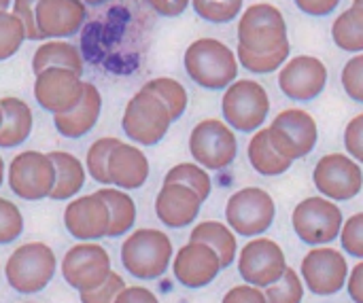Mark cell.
<instances>
[{"mask_svg":"<svg viewBox=\"0 0 363 303\" xmlns=\"http://www.w3.org/2000/svg\"><path fill=\"white\" fill-rule=\"evenodd\" d=\"M187 76L202 89H228L238 76V55L219 38L194 40L183 57Z\"/></svg>","mask_w":363,"mask_h":303,"instance_id":"cell-1","label":"cell"},{"mask_svg":"<svg viewBox=\"0 0 363 303\" xmlns=\"http://www.w3.org/2000/svg\"><path fill=\"white\" fill-rule=\"evenodd\" d=\"M172 242L164 231L136 229L121 244V263L138 280H155L164 276L172 261Z\"/></svg>","mask_w":363,"mask_h":303,"instance_id":"cell-2","label":"cell"},{"mask_svg":"<svg viewBox=\"0 0 363 303\" xmlns=\"http://www.w3.org/2000/svg\"><path fill=\"white\" fill-rule=\"evenodd\" d=\"M55 253L45 242H28L13 251L6 259L4 276L13 291L21 295L38 293L55 276Z\"/></svg>","mask_w":363,"mask_h":303,"instance_id":"cell-3","label":"cell"},{"mask_svg":"<svg viewBox=\"0 0 363 303\" xmlns=\"http://www.w3.org/2000/svg\"><path fill=\"white\" fill-rule=\"evenodd\" d=\"M289 42L287 21L274 4L257 2L238 19V45L253 53H272Z\"/></svg>","mask_w":363,"mask_h":303,"instance_id":"cell-4","label":"cell"},{"mask_svg":"<svg viewBox=\"0 0 363 303\" xmlns=\"http://www.w3.org/2000/svg\"><path fill=\"white\" fill-rule=\"evenodd\" d=\"M172 123L174 121L168 106L147 89H140L130 98L121 119L125 136L143 147L157 144L168 134Z\"/></svg>","mask_w":363,"mask_h":303,"instance_id":"cell-5","label":"cell"},{"mask_svg":"<svg viewBox=\"0 0 363 303\" xmlns=\"http://www.w3.org/2000/svg\"><path fill=\"white\" fill-rule=\"evenodd\" d=\"M221 113L230 127L251 134L262 130L270 113V98L264 85L251 79L234 81L221 100Z\"/></svg>","mask_w":363,"mask_h":303,"instance_id":"cell-6","label":"cell"},{"mask_svg":"<svg viewBox=\"0 0 363 303\" xmlns=\"http://www.w3.org/2000/svg\"><path fill=\"white\" fill-rule=\"evenodd\" d=\"M277 217L272 195L259 187H245L236 191L225 204V221L234 234L255 238L268 231Z\"/></svg>","mask_w":363,"mask_h":303,"instance_id":"cell-7","label":"cell"},{"mask_svg":"<svg viewBox=\"0 0 363 303\" xmlns=\"http://www.w3.org/2000/svg\"><path fill=\"white\" fill-rule=\"evenodd\" d=\"M270 144L289 161L306 157L319 140V127L311 113L302 108H287L279 113L268 127Z\"/></svg>","mask_w":363,"mask_h":303,"instance_id":"cell-8","label":"cell"},{"mask_svg":"<svg viewBox=\"0 0 363 303\" xmlns=\"http://www.w3.org/2000/svg\"><path fill=\"white\" fill-rule=\"evenodd\" d=\"M296 236L308 246H323L340 238L345 219L342 210L328 198H306L291 215Z\"/></svg>","mask_w":363,"mask_h":303,"instance_id":"cell-9","label":"cell"},{"mask_svg":"<svg viewBox=\"0 0 363 303\" xmlns=\"http://www.w3.org/2000/svg\"><path fill=\"white\" fill-rule=\"evenodd\" d=\"M9 187L26 202H40L55 187V164L49 153L23 151L9 166Z\"/></svg>","mask_w":363,"mask_h":303,"instance_id":"cell-10","label":"cell"},{"mask_svg":"<svg viewBox=\"0 0 363 303\" xmlns=\"http://www.w3.org/2000/svg\"><path fill=\"white\" fill-rule=\"evenodd\" d=\"M189 153L202 168L219 172L236 159L238 140L225 121L204 119L191 130Z\"/></svg>","mask_w":363,"mask_h":303,"instance_id":"cell-11","label":"cell"},{"mask_svg":"<svg viewBox=\"0 0 363 303\" xmlns=\"http://www.w3.org/2000/svg\"><path fill=\"white\" fill-rule=\"evenodd\" d=\"M313 181L323 198L332 202H349L362 193L363 170L351 155L330 153L317 161Z\"/></svg>","mask_w":363,"mask_h":303,"instance_id":"cell-12","label":"cell"},{"mask_svg":"<svg viewBox=\"0 0 363 303\" xmlns=\"http://www.w3.org/2000/svg\"><path fill=\"white\" fill-rule=\"evenodd\" d=\"M111 272V257L96 242H81L62 259V276L79 293L102 287Z\"/></svg>","mask_w":363,"mask_h":303,"instance_id":"cell-13","label":"cell"},{"mask_svg":"<svg viewBox=\"0 0 363 303\" xmlns=\"http://www.w3.org/2000/svg\"><path fill=\"white\" fill-rule=\"evenodd\" d=\"M287 268L283 248L268 238H253L238 255V272L242 280L257 289H268L279 282Z\"/></svg>","mask_w":363,"mask_h":303,"instance_id":"cell-14","label":"cell"},{"mask_svg":"<svg viewBox=\"0 0 363 303\" xmlns=\"http://www.w3.org/2000/svg\"><path fill=\"white\" fill-rule=\"evenodd\" d=\"M300 274H302L304 285L311 289V293L319 297H330L345 289L351 272L340 251L317 246L302 259Z\"/></svg>","mask_w":363,"mask_h":303,"instance_id":"cell-15","label":"cell"},{"mask_svg":"<svg viewBox=\"0 0 363 303\" xmlns=\"http://www.w3.org/2000/svg\"><path fill=\"white\" fill-rule=\"evenodd\" d=\"M85 93V83L81 74L66 68H47L36 74L34 98L40 108L51 115H64L79 106Z\"/></svg>","mask_w":363,"mask_h":303,"instance_id":"cell-16","label":"cell"},{"mask_svg":"<svg viewBox=\"0 0 363 303\" xmlns=\"http://www.w3.org/2000/svg\"><path fill=\"white\" fill-rule=\"evenodd\" d=\"M325 85L328 68L315 55H296L287 59L279 72V87L294 102H311L319 98Z\"/></svg>","mask_w":363,"mask_h":303,"instance_id":"cell-17","label":"cell"},{"mask_svg":"<svg viewBox=\"0 0 363 303\" xmlns=\"http://www.w3.org/2000/svg\"><path fill=\"white\" fill-rule=\"evenodd\" d=\"M64 227L79 242H96L100 238H108L111 210L98 193L77 198L64 210Z\"/></svg>","mask_w":363,"mask_h":303,"instance_id":"cell-18","label":"cell"},{"mask_svg":"<svg viewBox=\"0 0 363 303\" xmlns=\"http://www.w3.org/2000/svg\"><path fill=\"white\" fill-rule=\"evenodd\" d=\"M221 270H223V265H221L217 251L204 242L189 240L174 255L172 272H174V278L179 280V285H183L185 289L208 287L219 276Z\"/></svg>","mask_w":363,"mask_h":303,"instance_id":"cell-19","label":"cell"},{"mask_svg":"<svg viewBox=\"0 0 363 303\" xmlns=\"http://www.w3.org/2000/svg\"><path fill=\"white\" fill-rule=\"evenodd\" d=\"M87 8L83 0H38L36 23L43 38H68L85 23Z\"/></svg>","mask_w":363,"mask_h":303,"instance_id":"cell-20","label":"cell"},{"mask_svg":"<svg viewBox=\"0 0 363 303\" xmlns=\"http://www.w3.org/2000/svg\"><path fill=\"white\" fill-rule=\"evenodd\" d=\"M202 208V198L179 183H164L155 198L157 219L172 229H183L196 221Z\"/></svg>","mask_w":363,"mask_h":303,"instance_id":"cell-21","label":"cell"},{"mask_svg":"<svg viewBox=\"0 0 363 303\" xmlns=\"http://www.w3.org/2000/svg\"><path fill=\"white\" fill-rule=\"evenodd\" d=\"M108 174H111L113 187L117 189H123V191L140 189L149 178V159L138 147L121 142L111 153Z\"/></svg>","mask_w":363,"mask_h":303,"instance_id":"cell-22","label":"cell"},{"mask_svg":"<svg viewBox=\"0 0 363 303\" xmlns=\"http://www.w3.org/2000/svg\"><path fill=\"white\" fill-rule=\"evenodd\" d=\"M102 110V96L94 83H85L83 100L77 108L64 115H53V125L64 138H81L94 130L100 119Z\"/></svg>","mask_w":363,"mask_h":303,"instance_id":"cell-23","label":"cell"},{"mask_svg":"<svg viewBox=\"0 0 363 303\" xmlns=\"http://www.w3.org/2000/svg\"><path fill=\"white\" fill-rule=\"evenodd\" d=\"M2 127H0V149H13L28 140L32 132V110L19 98H2Z\"/></svg>","mask_w":363,"mask_h":303,"instance_id":"cell-24","label":"cell"},{"mask_svg":"<svg viewBox=\"0 0 363 303\" xmlns=\"http://www.w3.org/2000/svg\"><path fill=\"white\" fill-rule=\"evenodd\" d=\"M49 157L55 164V187L49 198L55 202L74 198L85 185L87 168H83V164L72 153H66V151H51Z\"/></svg>","mask_w":363,"mask_h":303,"instance_id":"cell-25","label":"cell"},{"mask_svg":"<svg viewBox=\"0 0 363 303\" xmlns=\"http://www.w3.org/2000/svg\"><path fill=\"white\" fill-rule=\"evenodd\" d=\"M47 68H66L77 74L83 72V57L79 49L66 40H47L43 42L32 57L34 74H40Z\"/></svg>","mask_w":363,"mask_h":303,"instance_id":"cell-26","label":"cell"},{"mask_svg":"<svg viewBox=\"0 0 363 303\" xmlns=\"http://www.w3.org/2000/svg\"><path fill=\"white\" fill-rule=\"evenodd\" d=\"M189 240L204 242V244L213 246L217 251L223 268H230L234 263V259L238 257V244H236V236H234L232 227L223 225L219 221H204V223L196 225L191 229Z\"/></svg>","mask_w":363,"mask_h":303,"instance_id":"cell-27","label":"cell"},{"mask_svg":"<svg viewBox=\"0 0 363 303\" xmlns=\"http://www.w3.org/2000/svg\"><path fill=\"white\" fill-rule=\"evenodd\" d=\"M247 155H249V161H251L253 170L257 174H262V176H279V174H285L291 168V164H294V161L285 159L283 155H279L274 151V147L270 144L268 130H257L251 136Z\"/></svg>","mask_w":363,"mask_h":303,"instance_id":"cell-28","label":"cell"},{"mask_svg":"<svg viewBox=\"0 0 363 303\" xmlns=\"http://www.w3.org/2000/svg\"><path fill=\"white\" fill-rule=\"evenodd\" d=\"M96 193L106 202V206L111 210L108 238L125 236L136 223V204H134V200L123 189H117V187H102Z\"/></svg>","mask_w":363,"mask_h":303,"instance_id":"cell-29","label":"cell"},{"mask_svg":"<svg viewBox=\"0 0 363 303\" xmlns=\"http://www.w3.org/2000/svg\"><path fill=\"white\" fill-rule=\"evenodd\" d=\"M332 38L336 47L347 53L363 51V6H349L332 23Z\"/></svg>","mask_w":363,"mask_h":303,"instance_id":"cell-30","label":"cell"},{"mask_svg":"<svg viewBox=\"0 0 363 303\" xmlns=\"http://www.w3.org/2000/svg\"><path fill=\"white\" fill-rule=\"evenodd\" d=\"M143 89L155 93L170 110V117L172 121H179L185 110H187V91L185 87L177 81V79H170V76H157V79H151L143 85Z\"/></svg>","mask_w":363,"mask_h":303,"instance_id":"cell-31","label":"cell"},{"mask_svg":"<svg viewBox=\"0 0 363 303\" xmlns=\"http://www.w3.org/2000/svg\"><path fill=\"white\" fill-rule=\"evenodd\" d=\"M164 183L185 185V187L194 189L202 198V202H206L211 191H213V181H211L206 168H202L200 164H177V166H172L166 172Z\"/></svg>","mask_w":363,"mask_h":303,"instance_id":"cell-32","label":"cell"},{"mask_svg":"<svg viewBox=\"0 0 363 303\" xmlns=\"http://www.w3.org/2000/svg\"><path fill=\"white\" fill-rule=\"evenodd\" d=\"M121 144L119 138H113V136H106V138H100L96 140L89 151H87V157H85V168L89 172V176L104 185V187H111V174H108V159H111V153Z\"/></svg>","mask_w":363,"mask_h":303,"instance_id":"cell-33","label":"cell"},{"mask_svg":"<svg viewBox=\"0 0 363 303\" xmlns=\"http://www.w3.org/2000/svg\"><path fill=\"white\" fill-rule=\"evenodd\" d=\"M289 51H291L289 42L281 49L272 51V53H253V51H247L245 47L238 45L236 55H238V64L245 70H249L253 74H270V72L285 66V62L289 59Z\"/></svg>","mask_w":363,"mask_h":303,"instance_id":"cell-34","label":"cell"},{"mask_svg":"<svg viewBox=\"0 0 363 303\" xmlns=\"http://www.w3.org/2000/svg\"><path fill=\"white\" fill-rule=\"evenodd\" d=\"M26 28L15 13L0 11V62L13 57L26 40Z\"/></svg>","mask_w":363,"mask_h":303,"instance_id":"cell-35","label":"cell"},{"mask_svg":"<svg viewBox=\"0 0 363 303\" xmlns=\"http://www.w3.org/2000/svg\"><path fill=\"white\" fill-rule=\"evenodd\" d=\"M264 293H266V302L268 303H302V299H304V280L294 268H287L283 278L279 282L270 285Z\"/></svg>","mask_w":363,"mask_h":303,"instance_id":"cell-36","label":"cell"},{"mask_svg":"<svg viewBox=\"0 0 363 303\" xmlns=\"http://www.w3.org/2000/svg\"><path fill=\"white\" fill-rule=\"evenodd\" d=\"M245 0H191L194 11L198 17L211 23H228L240 17Z\"/></svg>","mask_w":363,"mask_h":303,"instance_id":"cell-37","label":"cell"},{"mask_svg":"<svg viewBox=\"0 0 363 303\" xmlns=\"http://www.w3.org/2000/svg\"><path fill=\"white\" fill-rule=\"evenodd\" d=\"M21 231H23L21 210L6 198H0V246L17 240Z\"/></svg>","mask_w":363,"mask_h":303,"instance_id":"cell-38","label":"cell"},{"mask_svg":"<svg viewBox=\"0 0 363 303\" xmlns=\"http://www.w3.org/2000/svg\"><path fill=\"white\" fill-rule=\"evenodd\" d=\"M342 87L347 91V96L353 102L363 104V53H357L355 57H351L340 74Z\"/></svg>","mask_w":363,"mask_h":303,"instance_id":"cell-39","label":"cell"},{"mask_svg":"<svg viewBox=\"0 0 363 303\" xmlns=\"http://www.w3.org/2000/svg\"><path fill=\"white\" fill-rule=\"evenodd\" d=\"M340 244L347 255L363 259V212H357L345 221L340 231Z\"/></svg>","mask_w":363,"mask_h":303,"instance_id":"cell-40","label":"cell"},{"mask_svg":"<svg viewBox=\"0 0 363 303\" xmlns=\"http://www.w3.org/2000/svg\"><path fill=\"white\" fill-rule=\"evenodd\" d=\"M123 289H125L123 278L117 272H111V276L106 278V282L102 287H98L94 291L79 293V299L81 303H115Z\"/></svg>","mask_w":363,"mask_h":303,"instance_id":"cell-41","label":"cell"},{"mask_svg":"<svg viewBox=\"0 0 363 303\" xmlns=\"http://www.w3.org/2000/svg\"><path fill=\"white\" fill-rule=\"evenodd\" d=\"M36 6L38 0H13V13L21 19L26 28V36L30 40H43V34L36 23Z\"/></svg>","mask_w":363,"mask_h":303,"instance_id":"cell-42","label":"cell"},{"mask_svg":"<svg viewBox=\"0 0 363 303\" xmlns=\"http://www.w3.org/2000/svg\"><path fill=\"white\" fill-rule=\"evenodd\" d=\"M345 149L355 161L363 164V113L349 121L345 130Z\"/></svg>","mask_w":363,"mask_h":303,"instance_id":"cell-43","label":"cell"},{"mask_svg":"<svg viewBox=\"0 0 363 303\" xmlns=\"http://www.w3.org/2000/svg\"><path fill=\"white\" fill-rule=\"evenodd\" d=\"M221 303H268L266 302V293L253 285H240L234 287L225 293Z\"/></svg>","mask_w":363,"mask_h":303,"instance_id":"cell-44","label":"cell"},{"mask_svg":"<svg viewBox=\"0 0 363 303\" xmlns=\"http://www.w3.org/2000/svg\"><path fill=\"white\" fill-rule=\"evenodd\" d=\"M296 6L311 17H325L336 11L340 0H294Z\"/></svg>","mask_w":363,"mask_h":303,"instance_id":"cell-45","label":"cell"},{"mask_svg":"<svg viewBox=\"0 0 363 303\" xmlns=\"http://www.w3.org/2000/svg\"><path fill=\"white\" fill-rule=\"evenodd\" d=\"M147 2L162 17H179L187 11L191 0H147Z\"/></svg>","mask_w":363,"mask_h":303,"instance_id":"cell-46","label":"cell"},{"mask_svg":"<svg viewBox=\"0 0 363 303\" xmlns=\"http://www.w3.org/2000/svg\"><path fill=\"white\" fill-rule=\"evenodd\" d=\"M115 303H160V299L145 287H125Z\"/></svg>","mask_w":363,"mask_h":303,"instance_id":"cell-47","label":"cell"},{"mask_svg":"<svg viewBox=\"0 0 363 303\" xmlns=\"http://www.w3.org/2000/svg\"><path fill=\"white\" fill-rule=\"evenodd\" d=\"M347 291H349L353 302L363 303V261L351 270L349 282H347Z\"/></svg>","mask_w":363,"mask_h":303,"instance_id":"cell-48","label":"cell"},{"mask_svg":"<svg viewBox=\"0 0 363 303\" xmlns=\"http://www.w3.org/2000/svg\"><path fill=\"white\" fill-rule=\"evenodd\" d=\"M85 4H91V6H98V4H104V2H108V0H83Z\"/></svg>","mask_w":363,"mask_h":303,"instance_id":"cell-49","label":"cell"},{"mask_svg":"<svg viewBox=\"0 0 363 303\" xmlns=\"http://www.w3.org/2000/svg\"><path fill=\"white\" fill-rule=\"evenodd\" d=\"M2 181H4V161L0 157V187H2Z\"/></svg>","mask_w":363,"mask_h":303,"instance_id":"cell-50","label":"cell"},{"mask_svg":"<svg viewBox=\"0 0 363 303\" xmlns=\"http://www.w3.org/2000/svg\"><path fill=\"white\" fill-rule=\"evenodd\" d=\"M11 2H13V0H0V11H6V8L11 6Z\"/></svg>","mask_w":363,"mask_h":303,"instance_id":"cell-51","label":"cell"},{"mask_svg":"<svg viewBox=\"0 0 363 303\" xmlns=\"http://www.w3.org/2000/svg\"><path fill=\"white\" fill-rule=\"evenodd\" d=\"M353 4L355 6H363V0H353Z\"/></svg>","mask_w":363,"mask_h":303,"instance_id":"cell-52","label":"cell"},{"mask_svg":"<svg viewBox=\"0 0 363 303\" xmlns=\"http://www.w3.org/2000/svg\"><path fill=\"white\" fill-rule=\"evenodd\" d=\"M2 119H4V115H2V106H0V127H2Z\"/></svg>","mask_w":363,"mask_h":303,"instance_id":"cell-53","label":"cell"},{"mask_svg":"<svg viewBox=\"0 0 363 303\" xmlns=\"http://www.w3.org/2000/svg\"><path fill=\"white\" fill-rule=\"evenodd\" d=\"M30 303H32V302H30Z\"/></svg>","mask_w":363,"mask_h":303,"instance_id":"cell-54","label":"cell"}]
</instances>
